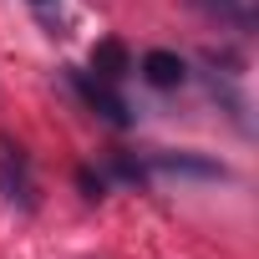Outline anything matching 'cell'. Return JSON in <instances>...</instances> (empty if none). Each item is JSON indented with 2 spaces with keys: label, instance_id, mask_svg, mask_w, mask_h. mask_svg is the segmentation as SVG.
Listing matches in <instances>:
<instances>
[{
  "label": "cell",
  "instance_id": "cell-7",
  "mask_svg": "<svg viewBox=\"0 0 259 259\" xmlns=\"http://www.w3.org/2000/svg\"><path fill=\"white\" fill-rule=\"evenodd\" d=\"M36 6H46V0H36Z\"/></svg>",
  "mask_w": 259,
  "mask_h": 259
},
{
  "label": "cell",
  "instance_id": "cell-5",
  "mask_svg": "<svg viewBox=\"0 0 259 259\" xmlns=\"http://www.w3.org/2000/svg\"><path fill=\"white\" fill-rule=\"evenodd\" d=\"M163 173H193V178H229L219 163H198V158H173V153H158L153 158Z\"/></svg>",
  "mask_w": 259,
  "mask_h": 259
},
{
  "label": "cell",
  "instance_id": "cell-2",
  "mask_svg": "<svg viewBox=\"0 0 259 259\" xmlns=\"http://www.w3.org/2000/svg\"><path fill=\"white\" fill-rule=\"evenodd\" d=\"M76 92L87 97V107L97 117H107L112 127H127V102L112 92V81H97V76H76Z\"/></svg>",
  "mask_w": 259,
  "mask_h": 259
},
{
  "label": "cell",
  "instance_id": "cell-3",
  "mask_svg": "<svg viewBox=\"0 0 259 259\" xmlns=\"http://www.w3.org/2000/svg\"><path fill=\"white\" fill-rule=\"evenodd\" d=\"M143 76H148V87L173 92L188 71H183V56H178V51H148V56H143Z\"/></svg>",
  "mask_w": 259,
  "mask_h": 259
},
{
  "label": "cell",
  "instance_id": "cell-6",
  "mask_svg": "<svg viewBox=\"0 0 259 259\" xmlns=\"http://www.w3.org/2000/svg\"><path fill=\"white\" fill-rule=\"evenodd\" d=\"M203 11H213V16H229V21H239V26H249V11L239 6V0H198Z\"/></svg>",
  "mask_w": 259,
  "mask_h": 259
},
{
  "label": "cell",
  "instance_id": "cell-4",
  "mask_svg": "<svg viewBox=\"0 0 259 259\" xmlns=\"http://www.w3.org/2000/svg\"><path fill=\"white\" fill-rule=\"evenodd\" d=\"M92 71H97V81H122L127 76V46L122 41H97L92 46Z\"/></svg>",
  "mask_w": 259,
  "mask_h": 259
},
{
  "label": "cell",
  "instance_id": "cell-1",
  "mask_svg": "<svg viewBox=\"0 0 259 259\" xmlns=\"http://www.w3.org/2000/svg\"><path fill=\"white\" fill-rule=\"evenodd\" d=\"M0 198H6V203H21V208L36 203L31 158H26V148H21L16 138H6V133H0Z\"/></svg>",
  "mask_w": 259,
  "mask_h": 259
}]
</instances>
